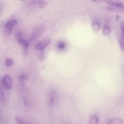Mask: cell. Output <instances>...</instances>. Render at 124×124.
<instances>
[{"label":"cell","mask_w":124,"mask_h":124,"mask_svg":"<svg viewBox=\"0 0 124 124\" xmlns=\"http://www.w3.org/2000/svg\"><path fill=\"white\" fill-rule=\"evenodd\" d=\"M17 21L14 15H12L8 19L4 25V29L6 33L9 35H11L14 27L17 24Z\"/></svg>","instance_id":"obj_1"},{"label":"cell","mask_w":124,"mask_h":124,"mask_svg":"<svg viewBox=\"0 0 124 124\" xmlns=\"http://www.w3.org/2000/svg\"><path fill=\"white\" fill-rule=\"evenodd\" d=\"M58 100V95L57 93L53 89H50L47 95V103L50 106L54 105Z\"/></svg>","instance_id":"obj_2"},{"label":"cell","mask_w":124,"mask_h":124,"mask_svg":"<svg viewBox=\"0 0 124 124\" xmlns=\"http://www.w3.org/2000/svg\"><path fill=\"white\" fill-rule=\"evenodd\" d=\"M90 1L97 3H106L111 6L121 7L123 5L122 2L120 0H90Z\"/></svg>","instance_id":"obj_3"},{"label":"cell","mask_w":124,"mask_h":124,"mask_svg":"<svg viewBox=\"0 0 124 124\" xmlns=\"http://www.w3.org/2000/svg\"><path fill=\"white\" fill-rule=\"evenodd\" d=\"M51 40L49 38H46L43 40L37 43L34 46L35 49L36 50H44L45 48H46L50 43Z\"/></svg>","instance_id":"obj_4"},{"label":"cell","mask_w":124,"mask_h":124,"mask_svg":"<svg viewBox=\"0 0 124 124\" xmlns=\"http://www.w3.org/2000/svg\"><path fill=\"white\" fill-rule=\"evenodd\" d=\"M1 84L3 88L10 89L12 86V80L8 75H5L1 78Z\"/></svg>","instance_id":"obj_5"},{"label":"cell","mask_w":124,"mask_h":124,"mask_svg":"<svg viewBox=\"0 0 124 124\" xmlns=\"http://www.w3.org/2000/svg\"><path fill=\"white\" fill-rule=\"evenodd\" d=\"M91 27L93 31L94 32L98 33L100 31L101 29V24L99 20L96 18L93 19L91 23Z\"/></svg>","instance_id":"obj_6"},{"label":"cell","mask_w":124,"mask_h":124,"mask_svg":"<svg viewBox=\"0 0 124 124\" xmlns=\"http://www.w3.org/2000/svg\"><path fill=\"white\" fill-rule=\"evenodd\" d=\"M102 31L104 35H105V36H109L110 35L111 32V30L108 22H106L104 23Z\"/></svg>","instance_id":"obj_7"},{"label":"cell","mask_w":124,"mask_h":124,"mask_svg":"<svg viewBox=\"0 0 124 124\" xmlns=\"http://www.w3.org/2000/svg\"><path fill=\"white\" fill-rule=\"evenodd\" d=\"M123 120L120 117H114L109 120L107 124H123Z\"/></svg>","instance_id":"obj_8"},{"label":"cell","mask_w":124,"mask_h":124,"mask_svg":"<svg viewBox=\"0 0 124 124\" xmlns=\"http://www.w3.org/2000/svg\"><path fill=\"white\" fill-rule=\"evenodd\" d=\"M17 42H18V44L20 46L24 47L25 48H27L29 46V45H30V43H29V41H27V40L24 39V38L18 40L17 41Z\"/></svg>","instance_id":"obj_9"},{"label":"cell","mask_w":124,"mask_h":124,"mask_svg":"<svg viewBox=\"0 0 124 124\" xmlns=\"http://www.w3.org/2000/svg\"><path fill=\"white\" fill-rule=\"evenodd\" d=\"M15 124H30L20 116H16L15 118Z\"/></svg>","instance_id":"obj_10"},{"label":"cell","mask_w":124,"mask_h":124,"mask_svg":"<svg viewBox=\"0 0 124 124\" xmlns=\"http://www.w3.org/2000/svg\"><path fill=\"white\" fill-rule=\"evenodd\" d=\"M99 120L96 115L92 116L89 119L88 124H99Z\"/></svg>","instance_id":"obj_11"},{"label":"cell","mask_w":124,"mask_h":124,"mask_svg":"<svg viewBox=\"0 0 124 124\" xmlns=\"http://www.w3.org/2000/svg\"><path fill=\"white\" fill-rule=\"evenodd\" d=\"M57 47L59 50H63L66 47V43L63 41H60L57 45Z\"/></svg>","instance_id":"obj_12"},{"label":"cell","mask_w":124,"mask_h":124,"mask_svg":"<svg viewBox=\"0 0 124 124\" xmlns=\"http://www.w3.org/2000/svg\"><path fill=\"white\" fill-rule=\"evenodd\" d=\"M3 86L1 84V79H0V100L2 101L5 98V94L3 90Z\"/></svg>","instance_id":"obj_13"},{"label":"cell","mask_w":124,"mask_h":124,"mask_svg":"<svg viewBox=\"0 0 124 124\" xmlns=\"http://www.w3.org/2000/svg\"><path fill=\"white\" fill-rule=\"evenodd\" d=\"M15 37L17 41L18 40L24 39V34L21 31H16L15 33Z\"/></svg>","instance_id":"obj_14"},{"label":"cell","mask_w":124,"mask_h":124,"mask_svg":"<svg viewBox=\"0 0 124 124\" xmlns=\"http://www.w3.org/2000/svg\"><path fill=\"white\" fill-rule=\"evenodd\" d=\"M14 64V60L12 58H7L5 61V64L7 67H11Z\"/></svg>","instance_id":"obj_15"},{"label":"cell","mask_w":124,"mask_h":124,"mask_svg":"<svg viewBox=\"0 0 124 124\" xmlns=\"http://www.w3.org/2000/svg\"><path fill=\"white\" fill-rule=\"evenodd\" d=\"M27 79V76L25 73L21 74L18 77V81L20 83H23Z\"/></svg>","instance_id":"obj_16"},{"label":"cell","mask_w":124,"mask_h":124,"mask_svg":"<svg viewBox=\"0 0 124 124\" xmlns=\"http://www.w3.org/2000/svg\"><path fill=\"white\" fill-rule=\"evenodd\" d=\"M38 6L41 8H45L47 6V2L45 0H41L38 1Z\"/></svg>","instance_id":"obj_17"},{"label":"cell","mask_w":124,"mask_h":124,"mask_svg":"<svg viewBox=\"0 0 124 124\" xmlns=\"http://www.w3.org/2000/svg\"><path fill=\"white\" fill-rule=\"evenodd\" d=\"M120 46L122 50L124 52V35H122L120 39Z\"/></svg>","instance_id":"obj_18"},{"label":"cell","mask_w":124,"mask_h":124,"mask_svg":"<svg viewBox=\"0 0 124 124\" xmlns=\"http://www.w3.org/2000/svg\"><path fill=\"white\" fill-rule=\"evenodd\" d=\"M120 28L123 32V35H124V21H122L120 23Z\"/></svg>","instance_id":"obj_19"},{"label":"cell","mask_w":124,"mask_h":124,"mask_svg":"<svg viewBox=\"0 0 124 124\" xmlns=\"http://www.w3.org/2000/svg\"><path fill=\"white\" fill-rule=\"evenodd\" d=\"M120 19V17L119 15H116L115 17V20L116 22H119Z\"/></svg>","instance_id":"obj_20"},{"label":"cell","mask_w":124,"mask_h":124,"mask_svg":"<svg viewBox=\"0 0 124 124\" xmlns=\"http://www.w3.org/2000/svg\"><path fill=\"white\" fill-rule=\"evenodd\" d=\"M20 1H26V0H19Z\"/></svg>","instance_id":"obj_21"},{"label":"cell","mask_w":124,"mask_h":124,"mask_svg":"<svg viewBox=\"0 0 124 124\" xmlns=\"http://www.w3.org/2000/svg\"></svg>","instance_id":"obj_22"}]
</instances>
